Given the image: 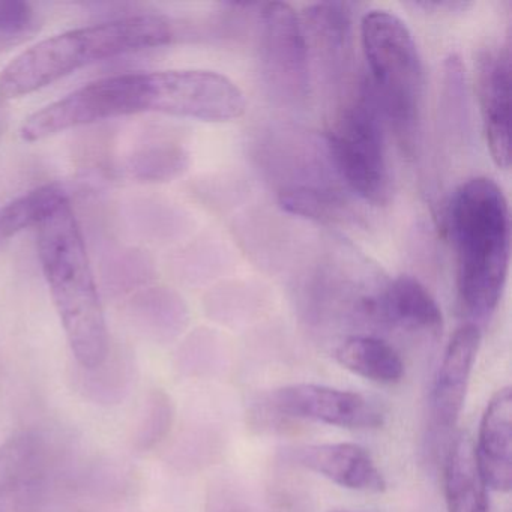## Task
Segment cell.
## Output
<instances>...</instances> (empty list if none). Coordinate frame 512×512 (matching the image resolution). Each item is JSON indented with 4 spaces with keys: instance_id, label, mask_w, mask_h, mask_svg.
<instances>
[{
    "instance_id": "obj_21",
    "label": "cell",
    "mask_w": 512,
    "mask_h": 512,
    "mask_svg": "<svg viewBox=\"0 0 512 512\" xmlns=\"http://www.w3.org/2000/svg\"><path fill=\"white\" fill-rule=\"evenodd\" d=\"M280 203L290 214L319 221L337 217L341 205L335 194L307 185L281 191Z\"/></svg>"
},
{
    "instance_id": "obj_10",
    "label": "cell",
    "mask_w": 512,
    "mask_h": 512,
    "mask_svg": "<svg viewBox=\"0 0 512 512\" xmlns=\"http://www.w3.org/2000/svg\"><path fill=\"white\" fill-rule=\"evenodd\" d=\"M266 403L287 418L307 419L350 430H371L383 425V413L364 395L352 391L295 383L269 392Z\"/></svg>"
},
{
    "instance_id": "obj_15",
    "label": "cell",
    "mask_w": 512,
    "mask_h": 512,
    "mask_svg": "<svg viewBox=\"0 0 512 512\" xmlns=\"http://www.w3.org/2000/svg\"><path fill=\"white\" fill-rule=\"evenodd\" d=\"M364 310L380 322L406 331L431 335L442 331L443 316L436 299L412 277L392 281L382 295L365 301Z\"/></svg>"
},
{
    "instance_id": "obj_3",
    "label": "cell",
    "mask_w": 512,
    "mask_h": 512,
    "mask_svg": "<svg viewBox=\"0 0 512 512\" xmlns=\"http://www.w3.org/2000/svg\"><path fill=\"white\" fill-rule=\"evenodd\" d=\"M172 26L154 14L124 17L47 38L17 56L0 74V94L20 98L52 85L85 65L166 46Z\"/></svg>"
},
{
    "instance_id": "obj_16",
    "label": "cell",
    "mask_w": 512,
    "mask_h": 512,
    "mask_svg": "<svg viewBox=\"0 0 512 512\" xmlns=\"http://www.w3.org/2000/svg\"><path fill=\"white\" fill-rule=\"evenodd\" d=\"M445 499L448 512H490L487 484L475 455V443L467 433L455 436L445 463Z\"/></svg>"
},
{
    "instance_id": "obj_6",
    "label": "cell",
    "mask_w": 512,
    "mask_h": 512,
    "mask_svg": "<svg viewBox=\"0 0 512 512\" xmlns=\"http://www.w3.org/2000/svg\"><path fill=\"white\" fill-rule=\"evenodd\" d=\"M151 113L148 73L106 77L77 89L29 116L23 140L41 142L64 131L122 116Z\"/></svg>"
},
{
    "instance_id": "obj_7",
    "label": "cell",
    "mask_w": 512,
    "mask_h": 512,
    "mask_svg": "<svg viewBox=\"0 0 512 512\" xmlns=\"http://www.w3.org/2000/svg\"><path fill=\"white\" fill-rule=\"evenodd\" d=\"M152 113L229 122L247 109L244 92L223 74L203 70H172L149 73Z\"/></svg>"
},
{
    "instance_id": "obj_23",
    "label": "cell",
    "mask_w": 512,
    "mask_h": 512,
    "mask_svg": "<svg viewBox=\"0 0 512 512\" xmlns=\"http://www.w3.org/2000/svg\"><path fill=\"white\" fill-rule=\"evenodd\" d=\"M34 22L31 5L19 0H0V35L14 37L28 31Z\"/></svg>"
},
{
    "instance_id": "obj_1",
    "label": "cell",
    "mask_w": 512,
    "mask_h": 512,
    "mask_svg": "<svg viewBox=\"0 0 512 512\" xmlns=\"http://www.w3.org/2000/svg\"><path fill=\"white\" fill-rule=\"evenodd\" d=\"M448 223L461 310L472 319H488L502 299L511 253L508 200L502 188L488 178L464 182L449 203Z\"/></svg>"
},
{
    "instance_id": "obj_11",
    "label": "cell",
    "mask_w": 512,
    "mask_h": 512,
    "mask_svg": "<svg viewBox=\"0 0 512 512\" xmlns=\"http://www.w3.org/2000/svg\"><path fill=\"white\" fill-rule=\"evenodd\" d=\"M479 346L476 323L460 326L446 346L430 397L431 421L439 431L451 430L460 418Z\"/></svg>"
},
{
    "instance_id": "obj_22",
    "label": "cell",
    "mask_w": 512,
    "mask_h": 512,
    "mask_svg": "<svg viewBox=\"0 0 512 512\" xmlns=\"http://www.w3.org/2000/svg\"><path fill=\"white\" fill-rule=\"evenodd\" d=\"M173 421L172 401L163 391H154L143 406L134 443L142 451L155 448L169 433Z\"/></svg>"
},
{
    "instance_id": "obj_20",
    "label": "cell",
    "mask_w": 512,
    "mask_h": 512,
    "mask_svg": "<svg viewBox=\"0 0 512 512\" xmlns=\"http://www.w3.org/2000/svg\"><path fill=\"white\" fill-rule=\"evenodd\" d=\"M133 373L127 365L109 362V356L98 367L85 370L80 368L76 374V383L80 391L98 403L113 404L124 398L130 389Z\"/></svg>"
},
{
    "instance_id": "obj_19",
    "label": "cell",
    "mask_w": 512,
    "mask_h": 512,
    "mask_svg": "<svg viewBox=\"0 0 512 512\" xmlns=\"http://www.w3.org/2000/svg\"><path fill=\"white\" fill-rule=\"evenodd\" d=\"M68 196L59 185H43L0 206V245L26 229H37Z\"/></svg>"
},
{
    "instance_id": "obj_4",
    "label": "cell",
    "mask_w": 512,
    "mask_h": 512,
    "mask_svg": "<svg viewBox=\"0 0 512 512\" xmlns=\"http://www.w3.org/2000/svg\"><path fill=\"white\" fill-rule=\"evenodd\" d=\"M361 40L377 107L410 151L419 133L424 94V71L412 32L395 14L374 10L362 19Z\"/></svg>"
},
{
    "instance_id": "obj_12",
    "label": "cell",
    "mask_w": 512,
    "mask_h": 512,
    "mask_svg": "<svg viewBox=\"0 0 512 512\" xmlns=\"http://www.w3.org/2000/svg\"><path fill=\"white\" fill-rule=\"evenodd\" d=\"M478 95L491 158L508 169L511 163V56L509 50H488L478 61Z\"/></svg>"
},
{
    "instance_id": "obj_9",
    "label": "cell",
    "mask_w": 512,
    "mask_h": 512,
    "mask_svg": "<svg viewBox=\"0 0 512 512\" xmlns=\"http://www.w3.org/2000/svg\"><path fill=\"white\" fill-rule=\"evenodd\" d=\"M58 449L47 434L23 431L0 445V512H38L58 475Z\"/></svg>"
},
{
    "instance_id": "obj_17",
    "label": "cell",
    "mask_w": 512,
    "mask_h": 512,
    "mask_svg": "<svg viewBox=\"0 0 512 512\" xmlns=\"http://www.w3.org/2000/svg\"><path fill=\"white\" fill-rule=\"evenodd\" d=\"M335 359L341 367L380 385H395L404 377V362L400 353L376 337L355 335L335 349Z\"/></svg>"
},
{
    "instance_id": "obj_2",
    "label": "cell",
    "mask_w": 512,
    "mask_h": 512,
    "mask_svg": "<svg viewBox=\"0 0 512 512\" xmlns=\"http://www.w3.org/2000/svg\"><path fill=\"white\" fill-rule=\"evenodd\" d=\"M38 256L79 368L91 370L109 356V332L100 293L70 200L40 226Z\"/></svg>"
},
{
    "instance_id": "obj_13",
    "label": "cell",
    "mask_w": 512,
    "mask_h": 512,
    "mask_svg": "<svg viewBox=\"0 0 512 512\" xmlns=\"http://www.w3.org/2000/svg\"><path fill=\"white\" fill-rule=\"evenodd\" d=\"M290 460L349 490L382 493L386 488L376 461L356 443L301 446L290 452Z\"/></svg>"
},
{
    "instance_id": "obj_14",
    "label": "cell",
    "mask_w": 512,
    "mask_h": 512,
    "mask_svg": "<svg viewBox=\"0 0 512 512\" xmlns=\"http://www.w3.org/2000/svg\"><path fill=\"white\" fill-rule=\"evenodd\" d=\"M476 461L491 490L508 493L512 485V394L499 389L488 401L475 445Z\"/></svg>"
},
{
    "instance_id": "obj_24",
    "label": "cell",
    "mask_w": 512,
    "mask_h": 512,
    "mask_svg": "<svg viewBox=\"0 0 512 512\" xmlns=\"http://www.w3.org/2000/svg\"><path fill=\"white\" fill-rule=\"evenodd\" d=\"M328 512H355V511H349V509H331V511Z\"/></svg>"
},
{
    "instance_id": "obj_8",
    "label": "cell",
    "mask_w": 512,
    "mask_h": 512,
    "mask_svg": "<svg viewBox=\"0 0 512 512\" xmlns=\"http://www.w3.org/2000/svg\"><path fill=\"white\" fill-rule=\"evenodd\" d=\"M260 58L275 97L298 104L310 91V62L304 25L289 4L271 2L260 14Z\"/></svg>"
},
{
    "instance_id": "obj_18",
    "label": "cell",
    "mask_w": 512,
    "mask_h": 512,
    "mask_svg": "<svg viewBox=\"0 0 512 512\" xmlns=\"http://www.w3.org/2000/svg\"><path fill=\"white\" fill-rule=\"evenodd\" d=\"M305 35L313 37L320 58L331 74L340 73L350 47V10L347 4L323 2L305 13Z\"/></svg>"
},
{
    "instance_id": "obj_5",
    "label": "cell",
    "mask_w": 512,
    "mask_h": 512,
    "mask_svg": "<svg viewBox=\"0 0 512 512\" xmlns=\"http://www.w3.org/2000/svg\"><path fill=\"white\" fill-rule=\"evenodd\" d=\"M329 152L346 184L367 202L383 205L391 193L379 107L368 82L328 134Z\"/></svg>"
}]
</instances>
